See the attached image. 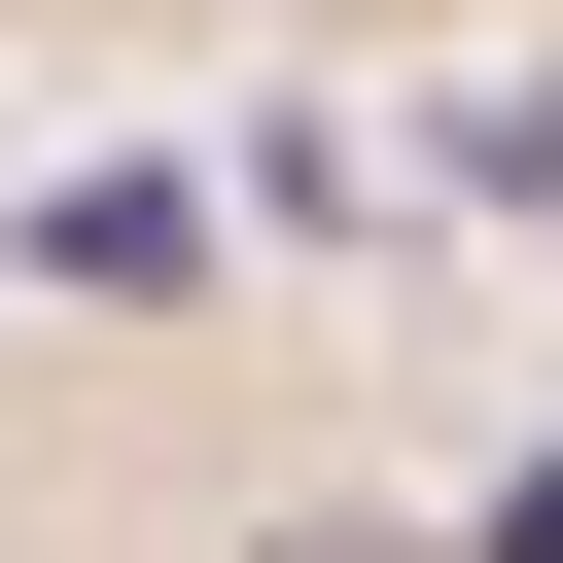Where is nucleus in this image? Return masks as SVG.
<instances>
[{"label":"nucleus","mask_w":563,"mask_h":563,"mask_svg":"<svg viewBox=\"0 0 563 563\" xmlns=\"http://www.w3.org/2000/svg\"><path fill=\"white\" fill-rule=\"evenodd\" d=\"M457 563H563V457H493V528H457Z\"/></svg>","instance_id":"obj_1"},{"label":"nucleus","mask_w":563,"mask_h":563,"mask_svg":"<svg viewBox=\"0 0 563 563\" xmlns=\"http://www.w3.org/2000/svg\"><path fill=\"white\" fill-rule=\"evenodd\" d=\"M282 563H387V528H282Z\"/></svg>","instance_id":"obj_2"}]
</instances>
